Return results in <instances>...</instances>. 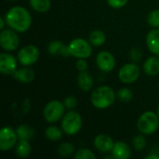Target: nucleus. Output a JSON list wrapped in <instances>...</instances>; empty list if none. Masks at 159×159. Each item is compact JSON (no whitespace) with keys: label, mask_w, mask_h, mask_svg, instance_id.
I'll return each mask as SVG.
<instances>
[{"label":"nucleus","mask_w":159,"mask_h":159,"mask_svg":"<svg viewBox=\"0 0 159 159\" xmlns=\"http://www.w3.org/2000/svg\"><path fill=\"white\" fill-rule=\"evenodd\" d=\"M16 129L11 127H3L0 130V150L5 152L12 149L18 143Z\"/></svg>","instance_id":"10"},{"label":"nucleus","mask_w":159,"mask_h":159,"mask_svg":"<svg viewBox=\"0 0 159 159\" xmlns=\"http://www.w3.org/2000/svg\"><path fill=\"white\" fill-rule=\"evenodd\" d=\"M141 74L140 67L135 62L124 64L118 72V78L124 84H132L139 78Z\"/></svg>","instance_id":"9"},{"label":"nucleus","mask_w":159,"mask_h":159,"mask_svg":"<svg viewBox=\"0 0 159 159\" xmlns=\"http://www.w3.org/2000/svg\"><path fill=\"white\" fill-rule=\"evenodd\" d=\"M68 48L71 56L77 59H88L92 55V45L89 40H85L84 38H75L73 39L69 45Z\"/></svg>","instance_id":"6"},{"label":"nucleus","mask_w":159,"mask_h":159,"mask_svg":"<svg viewBox=\"0 0 159 159\" xmlns=\"http://www.w3.org/2000/svg\"><path fill=\"white\" fill-rule=\"evenodd\" d=\"M89 41L92 47H101L106 41L105 33L102 30H93L89 35Z\"/></svg>","instance_id":"21"},{"label":"nucleus","mask_w":159,"mask_h":159,"mask_svg":"<svg viewBox=\"0 0 159 159\" xmlns=\"http://www.w3.org/2000/svg\"><path fill=\"white\" fill-rule=\"evenodd\" d=\"M116 58L110 51L102 50L96 56V65L102 72H112L116 67Z\"/></svg>","instance_id":"11"},{"label":"nucleus","mask_w":159,"mask_h":159,"mask_svg":"<svg viewBox=\"0 0 159 159\" xmlns=\"http://www.w3.org/2000/svg\"><path fill=\"white\" fill-rule=\"evenodd\" d=\"M16 132H17V135H18L19 140L30 141L34 136V129L32 127L28 126V125H25V124L20 125L16 129Z\"/></svg>","instance_id":"22"},{"label":"nucleus","mask_w":159,"mask_h":159,"mask_svg":"<svg viewBox=\"0 0 159 159\" xmlns=\"http://www.w3.org/2000/svg\"><path fill=\"white\" fill-rule=\"evenodd\" d=\"M48 52L51 56H61V57H70V51L68 46L60 40H52L48 46Z\"/></svg>","instance_id":"14"},{"label":"nucleus","mask_w":159,"mask_h":159,"mask_svg":"<svg viewBox=\"0 0 159 159\" xmlns=\"http://www.w3.org/2000/svg\"><path fill=\"white\" fill-rule=\"evenodd\" d=\"M65 105L63 102L58 100H52L48 102L43 110V116L45 120L49 124H54L60 121L65 114Z\"/></svg>","instance_id":"5"},{"label":"nucleus","mask_w":159,"mask_h":159,"mask_svg":"<svg viewBox=\"0 0 159 159\" xmlns=\"http://www.w3.org/2000/svg\"><path fill=\"white\" fill-rule=\"evenodd\" d=\"M157 115H158V116H159V104H158V107H157Z\"/></svg>","instance_id":"36"},{"label":"nucleus","mask_w":159,"mask_h":159,"mask_svg":"<svg viewBox=\"0 0 159 159\" xmlns=\"http://www.w3.org/2000/svg\"><path fill=\"white\" fill-rule=\"evenodd\" d=\"M6 23H7V21H6L5 17H1V18H0V30H3V29H4Z\"/></svg>","instance_id":"34"},{"label":"nucleus","mask_w":159,"mask_h":159,"mask_svg":"<svg viewBox=\"0 0 159 159\" xmlns=\"http://www.w3.org/2000/svg\"><path fill=\"white\" fill-rule=\"evenodd\" d=\"M143 72L149 76H155L159 74L158 56L149 57L143 63Z\"/></svg>","instance_id":"18"},{"label":"nucleus","mask_w":159,"mask_h":159,"mask_svg":"<svg viewBox=\"0 0 159 159\" xmlns=\"http://www.w3.org/2000/svg\"><path fill=\"white\" fill-rule=\"evenodd\" d=\"M0 46L7 52L16 50L20 46V38L13 29H3L0 33Z\"/></svg>","instance_id":"8"},{"label":"nucleus","mask_w":159,"mask_h":159,"mask_svg":"<svg viewBox=\"0 0 159 159\" xmlns=\"http://www.w3.org/2000/svg\"><path fill=\"white\" fill-rule=\"evenodd\" d=\"M129 0H107V4L113 8H121L128 4Z\"/></svg>","instance_id":"32"},{"label":"nucleus","mask_w":159,"mask_h":159,"mask_svg":"<svg viewBox=\"0 0 159 159\" xmlns=\"http://www.w3.org/2000/svg\"><path fill=\"white\" fill-rule=\"evenodd\" d=\"M32 147L29 141L26 140H19L15 146V154L20 158H26L31 155Z\"/></svg>","instance_id":"20"},{"label":"nucleus","mask_w":159,"mask_h":159,"mask_svg":"<svg viewBox=\"0 0 159 159\" xmlns=\"http://www.w3.org/2000/svg\"><path fill=\"white\" fill-rule=\"evenodd\" d=\"M77 85L83 91H89L94 86V79L92 75L87 71L79 72L77 77Z\"/></svg>","instance_id":"19"},{"label":"nucleus","mask_w":159,"mask_h":159,"mask_svg":"<svg viewBox=\"0 0 159 159\" xmlns=\"http://www.w3.org/2000/svg\"><path fill=\"white\" fill-rule=\"evenodd\" d=\"M40 57V51L34 45H26L22 47L17 55L19 62L23 66H31L34 64Z\"/></svg>","instance_id":"7"},{"label":"nucleus","mask_w":159,"mask_h":159,"mask_svg":"<svg viewBox=\"0 0 159 159\" xmlns=\"http://www.w3.org/2000/svg\"><path fill=\"white\" fill-rule=\"evenodd\" d=\"M94 147L102 153L112 152L115 145L114 140L106 134H99L94 139Z\"/></svg>","instance_id":"13"},{"label":"nucleus","mask_w":159,"mask_h":159,"mask_svg":"<svg viewBox=\"0 0 159 159\" xmlns=\"http://www.w3.org/2000/svg\"><path fill=\"white\" fill-rule=\"evenodd\" d=\"M129 58L131 59L132 61L138 62L143 58V51L138 48H132L129 52Z\"/></svg>","instance_id":"30"},{"label":"nucleus","mask_w":159,"mask_h":159,"mask_svg":"<svg viewBox=\"0 0 159 159\" xmlns=\"http://www.w3.org/2000/svg\"><path fill=\"white\" fill-rule=\"evenodd\" d=\"M116 98L122 102H129L133 98V92L129 88H122L116 92Z\"/></svg>","instance_id":"26"},{"label":"nucleus","mask_w":159,"mask_h":159,"mask_svg":"<svg viewBox=\"0 0 159 159\" xmlns=\"http://www.w3.org/2000/svg\"><path fill=\"white\" fill-rule=\"evenodd\" d=\"M75 153V146L71 143H62L58 147V154L61 157H67Z\"/></svg>","instance_id":"25"},{"label":"nucleus","mask_w":159,"mask_h":159,"mask_svg":"<svg viewBox=\"0 0 159 159\" xmlns=\"http://www.w3.org/2000/svg\"><path fill=\"white\" fill-rule=\"evenodd\" d=\"M137 127L139 131L143 135H152L159 128V116L154 111H146L143 113L138 121Z\"/></svg>","instance_id":"3"},{"label":"nucleus","mask_w":159,"mask_h":159,"mask_svg":"<svg viewBox=\"0 0 159 159\" xmlns=\"http://www.w3.org/2000/svg\"><path fill=\"white\" fill-rule=\"evenodd\" d=\"M18 59L10 53H2L0 55V73L7 75H12L17 70Z\"/></svg>","instance_id":"12"},{"label":"nucleus","mask_w":159,"mask_h":159,"mask_svg":"<svg viewBox=\"0 0 159 159\" xmlns=\"http://www.w3.org/2000/svg\"><path fill=\"white\" fill-rule=\"evenodd\" d=\"M132 145L136 151H142L146 146V139L143 135H137L132 140Z\"/></svg>","instance_id":"28"},{"label":"nucleus","mask_w":159,"mask_h":159,"mask_svg":"<svg viewBox=\"0 0 159 159\" xmlns=\"http://www.w3.org/2000/svg\"><path fill=\"white\" fill-rule=\"evenodd\" d=\"M145 42L149 51L156 56H159V28H154L147 34Z\"/></svg>","instance_id":"15"},{"label":"nucleus","mask_w":159,"mask_h":159,"mask_svg":"<svg viewBox=\"0 0 159 159\" xmlns=\"http://www.w3.org/2000/svg\"><path fill=\"white\" fill-rule=\"evenodd\" d=\"M145 159H159V156L157 154H150L145 157Z\"/></svg>","instance_id":"35"},{"label":"nucleus","mask_w":159,"mask_h":159,"mask_svg":"<svg viewBox=\"0 0 159 159\" xmlns=\"http://www.w3.org/2000/svg\"><path fill=\"white\" fill-rule=\"evenodd\" d=\"M147 22L153 28H159V8L149 12L147 15Z\"/></svg>","instance_id":"27"},{"label":"nucleus","mask_w":159,"mask_h":159,"mask_svg":"<svg viewBox=\"0 0 159 159\" xmlns=\"http://www.w3.org/2000/svg\"><path fill=\"white\" fill-rule=\"evenodd\" d=\"M12 76L20 83L28 84L34 81L35 75H34V72L31 68H29L28 66H25L23 68L17 69L15 73L12 75Z\"/></svg>","instance_id":"17"},{"label":"nucleus","mask_w":159,"mask_h":159,"mask_svg":"<svg viewBox=\"0 0 159 159\" xmlns=\"http://www.w3.org/2000/svg\"><path fill=\"white\" fill-rule=\"evenodd\" d=\"M112 155L116 159H129L131 157V149L125 142H116L113 147Z\"/></svg>","instance_id":"16"},{"label":"nucleus","mask_w":159,"mask_h":159,"mask_svg":"<svg viewBox=\"0 0 159 159\" xmlns=\"http://www.w3.org/2000/svg\"><path fill=\"white\" fill-rule=\"evenodd\" d=\"M29 4L33 10L38 13H46L51 7L50 0H29Z\"/></svg>","instance_id":"23"},{"label":"nucleus","mask_w":159,"mask_h":159,"mask_svg":"<svg viewBox=\"0 0 159 159\" xmlns=\"http://www.w3.org/2000/svg\"><path fill=\"white\" fill-rule=\"evenodd\" d=\"M75 158L76 159H95L96 158V156L95 154L89 150V149H87V148H82V149H79L75 155Z\"/></svg>","instance_id":"29"},{"label":"nucleus","mask_w":159,"mask_h":159,"mask_svg":"<svg viewBox=\"0 0 159 159\" xmlns=\"http://www.w3.org/2000/svg\"><path fill=\"white\" fill-rule=\"evenodd\" d=\"M83 119L80 114L75 110H69L61 118V129L67 135H75L82 129Z\"/></svg>","instance_id":"4"},{"label":"nucleus","mask_w":159,"mask_h":159,"mask_svg":"<svg viewBox=\"0 0 159 159\" xmlns=\"http://www.w3.org/2000/svg\"><path fill=\"white\" fill-rule=\"evenodd\" d=\"M7 25L17 33L27 32L32 25V16L29 10L21 6L10 7L5 16Z\"/></svg>","instance_id":"1"},{"label":"nucleus","mask_w":159,"mask_h":159,"mask_svg":"<svg viewBox=\"0 0 159 159\" xmlns=\"http://www.w3.org/2000/svg\"><path fill=\"white\" fill-rule=\"evenodd\" d=\"M63 103H64L66 109H68V110H75V107L77 106V100H76L75 97L69 96V97H66L64 99Z\"/></svg>","instance_id":"31"},{"label":"nucleus","mask_w":159,"mask_h":159,"mask_svg":"<svg viewBox=\"0 0 159 159\" xmlns=\"http://www.w3.org/2000/svg\"><path fill=\"white\" fill-rule=\"evenodd\" d=\"M75 67L79 72H84V71H87L89 64H88V61H86V59H78L75 63Z\"/></svg>","instance_id":"33"},{"label":"nucleus","mask_w":159,"mask_h":159,"mask_svg":"<svg viewBox=\"0 0 159 159\" xmlns=\"http://www.w3.org/2000/svg\"><path fill=\"white\" fill-rule=\"evenodd\" d=\"M45 136L48 140L51 142L60 141L62 137V129L61 130L56 126H49L45 130Z\"/></svg>","instance_id":"24"},{"label":"nucleus","mask_w":159,"mask_h":159,"mask_svg":"<svg viewBox=\"0 0 159 159\" xmlns=\"http://www.w3.org/2000/svg\"><path fill=\"white\" fill-rule=\"evenodd\" d=\"M9 1H16V0H9Z\"/></svg>","instance_id":"37"},{"label":"nucleus","mask_w":159,"mask_h":159,"mask_svg":"<svg viewBox=\"0 0 159 159\" xmlns=\"http://www.w3.org/2000/svg\"><path fill=\"white\" fill-rule=\"evenodd\" d=\"M116 99V94L109 86H101L93 90L90 96L92 105L97 109H107L112 106Z\"/></svg>","instance_id":"2"}]
</instances>
